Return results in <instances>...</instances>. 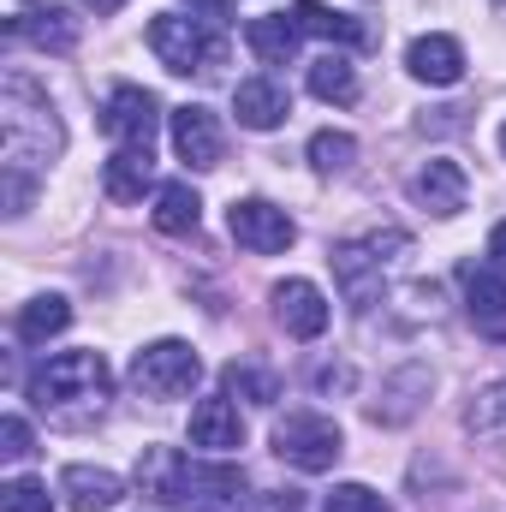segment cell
Here are the masks:
<instances>
[{
    "label": "cell",
    "instance_id": "cell-26",
    "mask_svg": "<svg viewBox=\"0 0 506 512\" xmlns=\"http://www.w3.org/2000/svg\"><path fill=\"white\" fill-rule=\"evenodd\" d=\"M0 512H54V495L36 483V477H12L0 489Z\"/></svg>",
    "mask_w": 506,
    "mask_h": 512
},
{
    "label": "cell",
    "instance_id": "cell-33",
    "mask_svg": "<svg viewBox=\"0 0 506 512\" xmlns=\"http://www.w3.org/2000/svg\"><path fill=\"white\" fill-rule=\"evenodd\" d=\"M501 149H506V126H501Z\"/></svg>",
    "mask_w": 506,
    "mask_h": 512
},
{
    "label": "cell",
    "instance_id": "cell-25",
    "mask_svg": "<svg viewBox=\"0 0 506 512\" xmlns=\"http://www.w3.org/2000/svg\"><path fill=\"white\" fill-rule=\"evenodd\" d=\"M358 161V137L352 131H316L310 137V167L316 173H346Z\"/></svg>",
    "mask_w": 506,
    "mask_h": 512
},
{
    "label": "cell",
    "instance_id": "cell-20",
    "mask_svg": "<svg viewBox=\"0 0 506 512\" xmlns=\"http://www.w3.org/2000/svg\"><path fill=\"white\" fill-rule=\"evenodd\" d=\"M292 18H298V30H304V36H328V42H346V48L370 42V24H364V18L334 12V6H322V0H298V6H292Z\"/></svg>",
    "mask_w": 506,
    "mask_h": 512
},
{
    "label": "cell",
    "instance_id": "cell-7",
    "mask_svg": "<svg viewBox=\"0 0 506 512\" xmlns=\"http://www.w3.org/2000/svg\"><path fill=\"white\" fill-rule=\"evenodd\" d=\"M131 382L149 399H179V393H191L203 382V364H197V352L185 340H155V346H143L131 358Z\"/></svg>",
    "mask_w": 506,
    "mask_h": 512
},
{
    "label": "cell",
    "instance_id": "cell-32",
    "mask_svg": "<svg viewBox=\"0 0 506 512\" xmlns=\"http://www.w3.org/2000/svg\"><path fill=\"white\" fill-rule=\"evenodd\" d=\"M84 6H96V12H120L126 0H84Z\"/></svg>",
    "mask_w": 506,
    "mask_h": 512
},
{
    "label": "cell",
    "instance_id": "cell-4",
    "mask_svg": "<svg viewBox=\"0 0 506 512\" xmlns=\"http://www.w3.org/2000/svg\"><path fill=\"white\" fill-rule=\"evenodd\" d=\"M399 251H411V239H405L399 227L334 245V256H328V262H334V280H340V292H346V304H352V310H370V304H381L387 268H393V256H399Z\"/></svg>",
    "mask_w": 506,
    "mask_h": 512
},
{
    "label": "cell",
    "instance_id": "cell-27",
    "mask_svg": "<svg viewBox=\"0 0 506 512\" xmlns=\"http://www.w3.org/2000/svg\"><path fill=\"white\" fill-rule=\"evenodd\" d=\"M227 387L245 393L251 405H274V399H280V382H274L268 370H245V364H227Z\"/></svg>",
    "mask_w": 506,
    "mask_h": 512
},
{
    "label": "cell",
    "instance_id": "cell-24",
    "mask_svg": "<svg viewBox=\"0 0 506 512\" xmlns=\"http://www.w3.org/2000/svg\"><path fill=\"white\" fill-rule=\"evenodd\" d=\"M310 96L316 102H358V72H352V60H340V54H322L316 66H310Z\"/></svg>",
    "mask_w": 506,
    "mask_h": 512
},
{
    "label": "cell",
    "instance_id": "cell-2",
    "mask_svg": "<svg viewBox=\"0 0 506 512\" xmlns=\"http://www.w3.org/2000/svg\"><path fill=\"white\" fill-rule=\"evenodd\" d=\"M239 471L233 465H191L179 447H149L137 459V489L161 507H185V512H227L239 501Z\"/></svg>",
    "mask_w": 506,
    "mask_h": 512
},
{
    "label": "cell",
    "instance_id": "cell-15",
    "mask_svg": "<svg viewBox=\"0 0 506 512\" xmlns=\"http://www.w3.org/2000/svg\"><path fill=\"white\" fill-rule=\"evenodd\" d=\"M191 447L197 453H239L245 447V417L233 399H203L191 411Z\"/></svg>",
    "mask_w": 506,
    "mask_h": 512
},
{
    "label": "cell",
    "instance_id": "cell-13",
    "mask_svg": "<svg viewBox=\"0 0 506 512\" xmlns=\"http://www.w3.org/2000/svg\"><path fill=\"white\" fill-rule=\"evenodd\" d=\"M167 126H173V149L185 167H221V126L209 108H173Z\"/></svg>",
    "mask_w": 506,
    "mask_h": 512
},
{
    "label": "cell",
    "instance_id": "cell-3",
    "mask_svg": "<svg viewBox=\"0 0 506 512\" xmlns=\"http://www.w3.org/2000/svg\"><path fill=\"white\" fill-rule=\"evenodd\" d=\"M114 393V370L102 352H60L30 376V399L48 417H78V411H102V399Z\"/></svg>",
    "mask_w": 506,
    "mask_h": 512
},
{
    "label": "cell",
    "instance_id": "cell-22",
    "mask_svg": "<svg viewBox=\"0 0 506 512\" xmlns=\"http://www.w3.org/2000/svg\"><path fill=\"white\" fill-rule=\"evenodd\" d=\"M298 18H286V12H268V18H251V30H245V42H251V54L262 66H286L292 54H298Z\"/></svg>",
    "mask_w": 506,
    "mask_h": 512
},
{
    "label": "cell",
    "instance_id": "cell-30",
    "mask_svg": "<svg viewBox=\"0 0 506 512\" xmlns=\"http://www.w3.org/2000/svg\"><path fill=\"white\" fill-rule=\"evenodd\" d=\"M251 512H298V495L286 489V495H256Z\"/></svg>",
    "mask_w": 506,
    "mask_h": 512
},
{
    "label": "cell",
    "instance_id": "cell-11",
    "mask_svg": "<svg viewBox=\"0 0 506 512\" xmlns=\"http://www.w3.org/2000/svg\"><path fill=\"white\" fill-rule=\"evenodd\" d=\"M465 191H471V179H465V167H459V161H447V155L423 161V167H417V179H411V197H417L429 215H441V221L465 209Z\"/></svg>",
    "mask_w": 506,
    "mask_h": 512
},
{
    "label": "cell",
    "instance_id": "cell-14",
    "mask_svg": "<svg viewBox=\"0 0 506 512\" xmlns=\"http://www.w3.org/2000/svg\"><path fill=\"white\" fill-rule=\"evenodd\" d=\"M405 66H411V78H417V84H435V90H447V84H459V78H465V48H459L453 36L429 30V36H417V42H411Z\"/></svg>",
    "mask_w": 506,
    "mask_h": 512
},
{
    "label": "cell",
    "instance_id": "cell-9",
    "mask_svg": "<svg viewBox=\"0 0 506 512\" xmlns=\"http://www.w3.org/2000/svg\"><path fill=\"white\" fill-rule=\"evenodd\" d=\"M155 126H161V108H155V96L137 90V84H120V90L108 96V108H102V131H108L120 149H149V143H155Z\"/></svg>",
    "mask_w": 506,
    "mask_h": 512
},
{
    "label": "cell",
    "instance_id": "cell-29",
    "mask_svg": "<svg viewBox=\"0 0 506 512\" xmlns=\"http://www.w3.org/2000/svg\"><path fill=\"white\" fill-rule=\"evenodd\" d=\"M0 453H6L12 465H18V459H30V423H24L18 411H6V417H0Z\"/></svg>",
    "mask_w": 506,
    "mask_h": 512
},
{
    "label": "cell",
    "instance_id": "cell-1",
    "mask_svg": "<svg viewBox=\"0 0 506 512\" xmlns=\"http://www.w3.org/2000/svg\"><path fill=\"white\" fill-rule=\"evenodd\" d=\"M66 149V131L54 120V102L24 78V72H6L0 84V173H6V215H24L30 203V173L48 167L54 155Z\"/></svg>",
    "mask_w": 506,
    "mask_h": 512
},
{
    "label": "cell",
    "instance_id": "cell-8",
    "mask_svg": "<svg viewBox=\"0 0 506 512\" xmlns=\"http://www.w3.org/2000/svg\"><path fill=\"white\" fill-rule=\"evenodd\" d=\"M227 227H233V239H239L251 256H280L292 239H298L292 215L274 209V203H262V197H239V203L227 209Z\"/></svg>",
    "mask_w": 506,
    "mask_h": 512
},
{
    "label": "cell",
    "instance_id": "cell-6",
    "mask_svg": "<svg viewBox=\"0 0 506 512\" xmlns=\"http://www.w3.org/2000/svg\"><path fill=\"white\" fill-rule=\"evenodd\" d=\"M274 453L292 465V471H334V459L346 453V435H340V423L334 417H322V411H292V417H280L274 423Z\"/></svg>",
    "mask_w": 506,
    "mask_h": 512
},
{
    "label": "cell",
    "instance_id": "cell-12",
    "mask_svg": "<svg viewBox=\"0 0 506 512\" xmlns=\"http://www.w3.org/2000/svg\"><path fill=\"white\" fill-rule=\"evenodd\" d=\"M274 316H280V328H286L292 340H316V334L328 328V298H322V286H310V280H280V286H274Z\"/></svg>",
    "mask_w": 506,
    "mask_h": 512
},
{
    "label": "cell",
    "instance_id": "cell-10",
    "mask_svg": "<svg viewBox=\"0 0 506 512\" xmlns=\"http://www.w3.org/2000/svg\"><path fill=\"white\" fill-rule=\"evenodd\" d=\"M459 280H465V316L477 322V334L506 340V274L501 268H477V262H471Z\"/></svg>",
    "mask_w": 506,
    "mask_h": 512
},
{
    "label": "cell",
    "instance_id": "cell-31",
    "mask_svg": "<svg viewBox=\"0 0 506 512\" xmlns=\"http://www.w3.org/2000/svg\"><path fill=\"white\" fill-rule=\"evenodd\" d=\"M489 256H495V268L506 274V221L495 227V233H489Z\"/></svg>",
    "mask_w": 506,
    "mask_h": 512
},
{
    "label": "cell",
    "instance_id": "cell-16",
    "mask_svg": "<svg viewBox=\"0 0 506 512\" xmlns=\"http://www.w3.org/2000/svg\"><path fill=\"white\" fill-rule=\"evenodd\" d=\"M60 495H66L72 512H114L120 495H126V483L114 471H102V465H66L60 471Z\"/></svg>",
    "mask_w": 506,
    "mask_h": 512
},
{
    "label": "cell",
    "instance_id": "cell-5",
    "mask_svg": "<svg viewBox=\"0 0 506 512\" xmlns=\"http://www.w3.org/2000/svg\"><path fill=\"white\" fill-rule=\"evenodd\" d=\"M149 48H155V60H161L167 72H179V78L209 72V66H221V54H227V42L209 30V18H185V12H161V18L149 24Z\"/></svg>",
    "mask_w": 506,
    "mask_h": 512
},
{
    "label": "cell",
    "instance_id": "cell-34",
    "mask_svg": "<svg viewBox=\"0 0 506 512\" xmlns=\"http://www.w3.org/2000/svg\"><path fill=\"white\" fill-rule=\"evenodd\" d=\"M501 6H506V0H501Z\"/></svg>",
    "mask_w": 506,
    "mask_h": 512
},
{
    "label": "cell",
    "instance_id": "cell-23",
    "mask_svg": "<svg viewBox=\"0 0 506 512\" xmlns=\"http://www.w3.org/2000/svg\"><path fill=\"white\" fill-rule=\"evenodd\" d=\"M197 221H203V203H197V191L191 185H161L155 191V227L167 233V239H185V233H197Z\"/></svg>",
    "mask_w": 506,
    "mask_h": 512
},
{
    "label": "cell",
    "instance_id": "cell-28",
    "mask_svg": "<svg viewBox=\"0 0 506 512\" xmlns=\"http://www.w3.org/2000/svg\"><path fill=\"white\" fill-rule=\"evenodd\" d=\"M322 512H393L387 501H381L376 489H364V483H340L334 495H328V507Z\"/></svg>",
    "mask_w": 506,
    "mask_h": 512
},
{
    "label": "cell",
    "instance_id": "cell-19",
    "mask_svg": "<svg viewBox=\"0 0 506 512\" xmlns=\"http://www.w3.org/2000/svg\"><path fill=\"white\" fill-rule=\"evenodd\" d=\"M149 179H155V155L149 149H114L108 167H102V191L114 203H143Z\"/></svg>",
    "mask_w": 506,
    "mask_h": 512
},
{
    "label": "cell",
    "instance_id": "cell-18",
    "mask_svg": "<svg viewBox=\"0 0 506 512\" xmlns=\"http://www.w3.org/2000/svg\"><path fill=\"white\" fill-rule=\"evenodd\" d=\"M233 114H239L245 131H274L292 114V96H286L274 78H245V84L233 90Z\"/></svg>",
    "mask_w": 506,
    "mask_h": 512
},
{
    "label": "cell",
    "instance_id": "cell-17",
    "mask_svg": "<svg viewBox=\"0 0 506 512\" xmlns=\"http://www.w3.org/2000/svg\"><path fill=\"white\" fill-rule=\"evenodd\" d=\"M12 36H18V42H36V48H48V54H72V48H78V18H72L66 6H24V12L12 18Z\"/></svg>",
    "mask_w": 506,
    "mask_h": 512
},
{
    "label": "cell",
    "instance_id": "cell-21",
    "mask_svg": "<svg viewBox=\"0 0 506 512\" xmlns=\"http://www.w3.org/2000/svg\"><path fill=\"white\" fill-rule=\"evenodd\" d=\"M66 322H72V304H66L60 292H42V298H30V304L18 310L12 334H18L24 346H48L54 334H66Z\"/></svg>",
    "mask_w": 506,
    "mask_h": 512
}]
</instances>
